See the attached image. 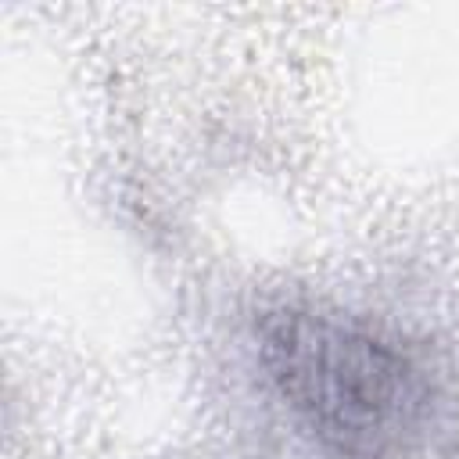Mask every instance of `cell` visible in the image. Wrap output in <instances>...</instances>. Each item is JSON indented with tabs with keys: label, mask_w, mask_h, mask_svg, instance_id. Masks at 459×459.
<instances>
[{
	"label": "cell",
	"mask_w": 459,
	"mask_h": 459,
	"mask_svg": "<svg viewBox=\"0 0 459 459\" xmlns=\"http://www.w3.org/2000/svg\"><path fill=\"white\" fill-rule=\"evenodd\" d=\"M255 341L273 391L330 455L448 459L459 448V391L427 341L308 298L265 305Z\"/></svg>",
	"instance_id": "1"
}]
</instances>
